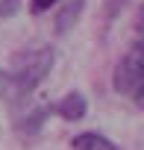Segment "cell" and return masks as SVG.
Returning a JSON list of instances; mask_svg holds the SVG:
<instances>
[{"label": "cell", "mask_w": 144, "mask_h": 150, "mask_svg": "<svg viewBox=\"0 0 144 150\" xmlns=\"http://www.w3.org/2000/svg\"><path fill=\"white\" fill-rule=\"evenodd\" d=\"M53 68V50L50 47H35L27 53H18L9 71H0V100L18 103L27 94L38 88V83Z\"/></svg>", "instance_id": "6da1fadb"}, {"label": "cell", "mask_w": 144, "mask_h": 150, "mask_svg": "<svg viewBox=\"0 0 144 150\" xmlns=\"http://www.w3.org/2000/svg\"><path fill=\"white\" fill-rule=\"evenodd\" d=\"M112 86L124 97L144 100V38H138L126 50V56H121L112 74Z\"/></svg>", "instance_id": "7a4b0ae2"}, {"label": "cell", "mask_w": 144, "mask_h": 150, "mask_svg": "<svg viewBox=\"0 0 144 150\" xmlns=\"http://www.w3.org/2000/svg\"><path fill=\"white\" fill-rule=\"evenodd\" d=\"M53 109H56V115L65 118V121H80V118H85L88 103H85V97H83L80 91H71V94H65Z\"/></svg>", "instance_id": "3957f363"}, {"label": "cell", "mask_w": 144, "mask_h": 150, "mask_svg": "<svg viewBox=\"0 0 144 150\" xmlns=\"http://www.w3.org/2000/svg\"><path fill=\"white\" fill-rule=\"evenodd\" d=\"M71 147L74 150H118V144L100 132H80V135L71 138Z\"/></svg>", "instance_id": "277c9868"}, {"label": "cell", "mask_w": 144, "mask_h": 150, "mask_svg": "<svg viewBox=\"0 0 144 150\" xmlns=\"http://www.w3.org/2000/svg\"><path fill=\"white\" fill-rule=\"evenodd\" d=\"M83 3H85V0H71V3L65 6V12L59 15V33H68L71 30V24H74L77 18H80V12H83Z\"/></svg>", "instance_id": "5b68a950"}, {"label": "cell", "mask_w": 144, "mask_h": 150, "mask_svg": "<svg viewBox=\"0 0 144 150\" xmlns=\"http://www.w3.org/2000/svg\"><path fill=\"white\" fill-rule=\"evenodd\" d=\"M126 6H129V0H103V9H106V18H109V21L118 18Z\"/></svg>", "instance_id": "8992f818"}, {"label": "cell", "mask_w": 144, "mask_h": 150, "mask_svg": "<svg viewBox=\"0 0 144 150\" xmlns=\"http://www.w3.org/2000/svg\"><path fill=\"white\" fill-rule=\"evenodd\" d=\"M59 3V0H30V9L35 12V15H41V12H47V9H53Z\"/></svg>", "instance_id": "52a82bcc"}, {"label": "cell", "mask_w": 144, "mask_h": 150, "mask_svg": "<svg viewBox=\"0 0 144 150\" xmlns=\"http://www.w3.org/2000/svg\"><path fill=\"white\" fill-rule=\"evenodd\" d=\"M135 21H138V27L144 30V6H141V12H138V18H135Z\"/></svg>", "instance_id": "ba28073f"}]
</instances>
